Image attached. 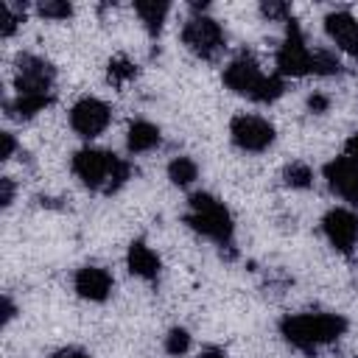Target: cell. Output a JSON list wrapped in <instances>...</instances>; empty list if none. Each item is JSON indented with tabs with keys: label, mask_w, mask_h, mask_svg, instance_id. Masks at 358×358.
I'll return each mask as SVG.
<instances>
[{
	"label": "cell",
	"mask_w": 358,
	"mask_h": 358,
	"mask_svg": "<svg viewBox=\"0 0 358 358\" xmlns=\"http://www.w3.org/2000/svg\"><path fill=\"white\" fill-rule=\"evenodd\" d=\"M344 330H347V322L336 313H296L280 322L282 338L302 352H313L322 344L336 341Z\"/></svg>",
	"instance_id": "obj_1"
},
{
	"label": "cell",
	"mask_w": 358,
	"mask_h": 358,
	"mask_svg": "<svg viewBox=\"0 0 358 358\" xmlns=\"http://www.w3.org/2000/svg\"><path fill=\"white\" fill-rule=\"evenodd\" d=\"M282 92H285V84H282L280 76H263V81H260L257 90L252 92V101H257V103H271V101H277Z\"/></svg>",
	"instance_id": "obj_17"
},
{
	"label": "cell",
	"mask_w": 358,
	"mask_h": 358,
	"mask_svg": "<svg viewBox=\"0 0 358 358\" xmlns=\"http://www.w3.org/2000/svg\"><path fill=\"white\" fill-rule=\"evenodd\" d=\"M17 22H20V14H14L8 6H0V34L11 36L17 31Z\"/></svg>",
	"instance_id": "obj_25"
},
{
	"label": "cell",
	"mask_w": 358,
	"mask_h": 358,
	"mask_svg": "<svg viewBox=\"0 0 358 358\" xmlns=\"http://www.w3.org/2000/svg\"><path fill=\"white\" fill-rule=\"evenodd\" d=\"M324 28H327V36L350 56L358 59V22L350 11H333L324 17Z\"/></svg>",
	"instance_id": "obj_12"
},
{
	"label": "cell",
	"mask_w": 358,
	"mask_h": 358,
	"mask_svg": "<svg viewBox=\"0 0 358 358\" xmlns=\"http://www.w3.org/2000/svg\"><path fill=\"white\" fill-rule=\"evenodd\" d=\"M347 154H350V157H355V159H358V134H352V137H350V140H347Z\"/></svg>",
	"instance_id": "obj_32"
},
{
	"label": "cell",
	"mask_w": 358,
	"mask_h": 358,
	"mask_svg": "<svg viewBox=\"0 0 358 358\" xmlns=\"http://www.w3.org/2000/svg\"><path fill=\"white\" fill-rule=\"evenodd\" d=\"M39 14L50 17V20H67L73 14V6L64 0H45V3H39Z\"/></svg>",
	"instance_id": "obj_23"
},
{
	"label": "cell",
	"mask_w": 358,
	"mask_h": 358,
	"mask_svg": "<svg viewBox=\"0 0 358 358\" xmlns=\"http://www.w3.org/2000/svg\"><path fill=\"white\" fill-rule=\"evenodd\" d=\"M76 291H78V296H84L90 302H103L112 291V277H109V271H103L98 266H84L76 274Z\"/></svg>",
	"instance_id": "obj_13"
},
{
	"label": "cell",
	"mask_w": 358,
	"mask_h": 358,
	"mask_svg": "<svg viewBox=\"0 0 358 358\" xmlns=\"http://www.w3.org/2000/svg\"><path fill=\"white\" fill-rule=\"evenodd\" d=\"M277 70L280 76H308L313 70V53L308 50L302 31L294 20H288V36L277 50Z\"/></svg>",
	"instance_id": "obj_5"
},
{
	"label": "cell",
	"mask_w": 358,
	"mask_h": 358,
	"mask_svg": "<svg viewBox=\"0 0 358 358\" xmlns=\"http://www.w3.org/2000/svg\"><path fill=\"white\" fill-rule=\"evenodd\" d=\"M196 232L218 241V243H229L232 238V215L229 210L210 193H193L190 196V213L185 218Z\"/></svg>",
	"instance_id": "obj_3"
},
{
	"label": "cell",
	"mask_w": 358,
	"mask_h": 358,
	"mask_svg": "<svg viewBox=\"0 0 358 358\" xmlns=\"http://www.w3.org/2000/svg\"><path fill=\"white\" fill-rule=\"evenodd\" d=\"M322 229L338 252H352V246L358 243V215L352 210H344V207L330 210L322 221Z\"/></svg>",
	"instance_id": "obj_9"
},
{
	"label": "cell",
	"mask_w": 358,
	"mask_h": 358,
	"mask_svg": "<svg viewBox=\"0 0 358 358\" xmlns=\"http://www.w3.org/2000/svg\"><path fill=\"white\" fill-rule=\"evenodd\" d=\"M11 199H14V185H11V179H8V176H3V179H0V204H3V207H8V204H11Z\"/></svg>",
	"instance_id": "obj_26"
},
{
	"label": "cell",
	"mask_w": 358,
	"mask_h": 358,
	"mask_svg": "<svg viewBox=\"0 0 358 358\" xmlns=\"http://www.w3.org/2000/svg\"><path fill=\"white\" fill-rule=\"evenodd\" d=\"M11 316H14V305H11V299H8V296H3V324H8V322H11Z\"/></svg>",
	"instance_id": "obj_30"
},
{
	"label": "cell",
	"mask_w": 358,
	"mask_h": 358,
	"mask_svg": "<svg viewBox=\"0 0 358 358\" xmlns=\"http://www.w3.org/2000/svg\"><path fill=\"white\" fill-rule=\"evenodd\" d=\"M338 70H341V62L336 59V53H330V50H316L313 53V70L310 73H316V76H333Z\"/></svg>",
	"instance_id": "obj_20"
},
{
	"label": "cell",
	"mask_w": 358,
	"mask_h": 358,
	"mask_svg": "<svg viewBox=\"0 0 358 358\" xmlns=\"http://www.w3.org/2000/svg\"><path fill=\"white\" fill-rule=\"evenodd\" d=\"M73 173L95 190H106L115 193L126 179H129V162H123L120 157L101 151V148H81L73 157Z\"/></svg>",
	"instance_id": "obj_2"
},
{
	"label": "cell",
	"mask_w": 358,
	"mask_h": 358,
	"mask_svg": "<svg viewBox=\"0 0 358 358\" xmlns=\"http://www.w3.org/2000/svg\"><path fill=\"white\" fill-rule=\"evenodd\" d=\"M126 263H129V271L143 277V280H157L159 274V257L151 246H145L143 241H134L129 246V255H126Z\"/></svg>",
	"instance_id": "obj_14"
},
{
	"label": "cell",
	"mask_w": 358,
	"mask_h": 358,
	"mask_svg": "<svg viewBox=\"0 0 358 358\" xmlns=\"http://www.w3.org/2000/svg\"><path fill=\"white\" fill-rule=\"evenodd\" d=\"M70 126L81 137H98L109 126V106L98 98H81L70 109Z\"/></svg>",
	"instance_id": "obj_8"
},
{
	"label": "cell",
	"mask_w": 358,
	"mask_h": 358,
	"mask_svg": "<svg viewBox=\"0 0 358 358\" xmlns=\"http://www.w3.org/2000/svg\"><path fill=\"white\" fill-rule=\"evenodd\" d=\"M48 103H50V95H17V101L11 103V112L17 117H34Z\"/></svg>",
	"instance_id": "obj_18"
},
{
	"label": "cell",
	"mask_w": 358,
	"mask_h": 358,
	"mask_svg": "<svg viewBox=\"0 0 358 358\" xmlns=\"http://www.w3.org/2000/svg\"><path fill=\"white\" fill-rule=\"evenodd\" d=\"M308 106H310L313 112H327L330 101H327L324 95H310V98H308Z\"/></svg>",
	"instance_id": "obj_29"
},
{
	"label": "cell",
	"mask_w": 358,
	"mask_h": 358,
	"mask_svg": "<svg viewBox=\"0 0 358 358\" xmlns=\"http://www.w3.org/2000/svg\"><path fill=\"white\" fill-rule=\"evenodd\" d=\"M229 134H232V143L243 151H263L271 145L274 140V126L257 115H238L232 117V126H229Z\"/></svg>",
	"instance_id": "obj_6"
},
{
	"label": "cell",
	"mask_w": 358,
	"mask_h": 358,
	"mask_svg": "<svg viewBox=\"0 0 358 358\" xmlns=\"http://www.w3.org/2000/svg\"><path fill=\"white\" fill-rule=\"evenodd\" d=\"M182 42L187 45L190 53L201 56V59H213L221 48H224V31L213 17H190L185 31H182Z\"/></svg>",
	"instance_id": "obj_4"
},
{
	"label": "cell",
	"mask_w": 358,
	"mask_h": 358,
	"mask_svg": "<svg viewBox=\"0 0 358 358\" xmlns=\"http://www.w3.org/2000/svg\"><path fill=\"white\" fill-rule=\"evenodd\" d=\"M199 358H227V355H224L221 350H204V352H201Z\"/></svg>",
	"instance_id": "obj_33"
},
{
	"label": "cell",
	"mask_w": 358,
	"mask_h": 358,
	"mask_svg": "<svg viewBox=\"0 0 358 358\" xmlns=\"http://www.w3.org/2000/svg\"><path fill=\"white\" fill-rule=\"evenodd\" d=\"M263 14L266 17H288V6H282V3H263Z\"/></svg>",
	"instance_id": "obj_27"
},
{
	"label": "cell",
	"mask_w": 358,
	"mask_h": 358,
	"mask_svg": "<svg viewBox=\"0 0 358 358\" xmlns=\"http://www.w3.org/2000/svg\"><path fill=\"white\" fill-rule=\"evenodd\" d=\"M0 143H3V148H0V159H8V157L14 154V137H11L8 131H3V134H0Z\"/></svg>",
	"instance_id": "obj_28"
},
{
	"label": "cell",
	"mask_w": 358,
	"mask_h": 358,
	"mask_svg": "<svg viewBox=\"0 0 358 358\" xmlns=\"http://www.w3.org/2000/svg\"><path fill=\"white\" fill-rule=\"evenodd\" d=\"M134 8L140 14L145 31L151 36H157L162 31V22H165V14H168V3H162V0H137Z\"/></svg>",
	"instance_id": "obj_16"
},
{
	"label": "cell",
	"mask_w": 358,
	"mask_h": 358,
	"mask_svg": "<svg viewBox=\"0 0 358 358\" xmlns=\"http://www.w3.org/2000/svg\"><path fill=\"white\" fill-rule=\"evenodd\" d=\"M53 67L39 56H22L17 62V95H50Z\"/></svg>",
	"instance_id": "obj_7"
},
{
	"label": "cell",
	"mask_w": 358,
	"mask_h": 358,
	"mask_svg": "<svg viewBox=\"0 0 358 358\" xmlns=\"http://www.w3.org/2000/svg\"><path fill=\"white\" fill-rule=\"evenodd\" d=\"M260 81H263V73H260V67H257V62L252 56H238L224 70V84L238 95H249L252 98V92L257 90Z\"/></svg>",
	"instance_id": "obj_11"
},
{
	"label": "cell",
	"mask_w": 358,
	"mask_h": 358,
	"mask_svg": "<svg viewBox=\"0 0 358 358\" xmlns=\"http://www.w3.org/2000/svg\"><path fill=\"white\" fill-rule=\"evenodd\" d=\"M282 179H285V185H291V187H308L310 179H313V173H310L308 165H302V162H291V165L285 168Z\"/></svg>",
	"instance_id": "obj_22"
},
{
	"label": "cell",
	"mask_w": 358,
	"mask_h": 358,
	"mask_svg": "<svg viewBox=\"0 0 358 358\" xmlns=\"http://www.w3.org/2000/svg\"><path fill=\"white\" fill-rule=\"evenodd\" d=\"M159 145V129L148 120H134L129 126V151L140 154V151H151Z\"/></svg>",
	"instance_id": "obj_15"
},
{
	"label": "cell",
	"mask_w": 358,
	"mask_h": 358,
	"mask_svg": "<svg viewBox=\"0 0 358 358\" xmlns=\"http://www.w3.org/2000/svg\"><path fill=\"white\" fill-rule=\"evenodd\" d=\"M168 176H171L173 185H190V182L199 176V168H196L193 159H187V157H176V159L168 165Z\"/></svg>",
	"instance_id": "obj_19"
},
{
	"label": "cell",
	"mask_w": 358,
	"mask_h": 358,
	"mask_svg": "<svg viewBox=\"0 0 358 358\" xmlns=\"http://www.w3.org/2000/svg\"><path fill=\"white\" fill-rule=\"evenodd\" d=\"M327 185L347 201H358V159L355 157H336L324 165Z\"/></svg>",
	"instance_id": "obj_10"
},
{
	"label": "cell",
	"mask_w": 358,
	"mask_h": 358,
	"mask_svg": "<svg viewBox=\"0 0 358 358\" xmlns=\"http://www.w3.org/2000/svg\"><path fill=\"white\" fill-rule=\"evenodd\" d=\"M53 358H87L84 352H78V350H59Z\"/></svg>",
	"instance_id": "obj_31"
},
{
	"label": "cell",
	"mask_w": 358,
	"mask_h": 358,
	"mask_svg": "<svg viewBox=\"0 0 358 358\" xmlns=\"http://www.w3.org/2000/svg\"><path fill=\"white\" fill-rule=\"evenodd\" d=\"M134 73H137V67H134L129 59H123V56H115V59L109 62V81H112V84H123V81L134 78Z\"/></svg>",
	"instance_id": "obj_21"
},
{
	"label": "cell",
	"mask_w": 358,
	"mask_h": 358,
	"mask_svg": "<svg viewBox=\"0 0 358 358\" xmlns=\"http://www.w3.org/2000/svg\"><path fill=\"white\" fill-rule=\"evenodd\" d=\"M187 347H190V336H187V330L176 327V330L168 333V338H165V350H168L171 355H182V352H187Z\"/></svg>",
	"instance_id": "obj_24"
}]
</instances>
